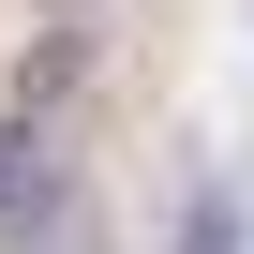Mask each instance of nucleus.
Segmentation results:
<instances>
[{
	"mask_svg": "<svg viewBox=\"0 0 254 254\" xmlns=\"http://www.w3.org/2000/svg\"><path fill=\"white\" fill-rule=\"evenodd\" d=\"M60 194V150H45V120H0V224H30Z\"/></svg>",
	"mask_w": 254,
	"mask_h": 254,
	"instance_id": "obj_1",
	"label": "nucleus"
},
{
	"mask_svg": "<svg viewBox=\"0 0 254 254\" xmlns=\"http://www.w3.org/2000/svg\"><path fill=\"white\" fill-rule=\"evenodd\" d=\"M75 75H90V30H45V45L15 60V120H45V105H60Z\"/></svg>",
	"mask_w": 254,
	"mask_h": 254,
	"instance_id": "obj_2",
	"label": "nucleus"
}]
</instances>
